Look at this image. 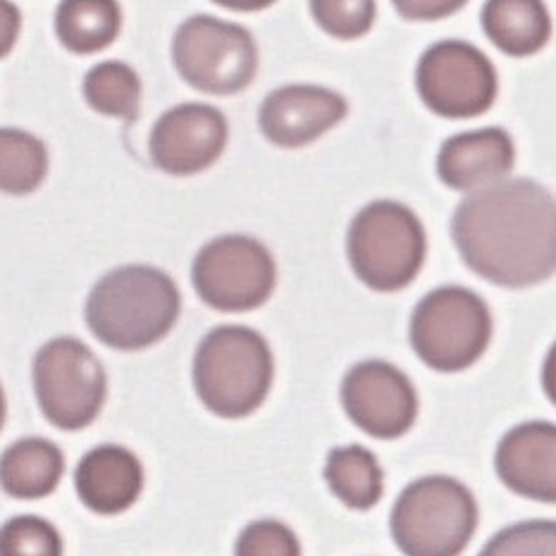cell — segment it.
Segmentation results:
<instances>
[{
	"mask_svg": "<svg viewBox=\"0 0 556 556\" xmlns=\"http://www.w3.org/2000/svg\"><path fill=\"white\" fill-rule=\"evenodd\" d=\"M275 358L268 342L244 325H223L203 337L193 356V387L211 414L247 418L268 399Z\"/></svg>",
	"mask_w": 556,
	"mask_h": 556,
	"instance_id": "3957f363",
	"label": "cell"
},
{
	"mask_svg": "<svg viewBox=\"0 0 556 556\" xmlns=\"http://www.w3.org/2000/svg\"><path fill=\"white\" fill-rule=\"evenodd\" d=\"M468 0H392L399 15L410 22H438L462 10Z\"/></svg>",
	"mask_w": 556,
	"mask_h": 556,
	"instance_id": "4316f807",
	"label": "cell"
},
{
	"mask_svg": "<svg viewBox=\"0 0 556 556\" xmlns=\"http://www.w3.org/2000/svg\"><path fill=\"white\" fill-rule=\"evenodd\" d=\"M63 538L39 516H15L0 528V556H60Z\"/></svg>",
	"mask_w": 556,
	"mask_h": 556,
	"instance_id": "603a6c76",
	"label": "cell"
},
{
	"mask_svg": "<svg viewBox=\"0 0 556 556\" xmlns=\"http://www.w3.org/2000/svg\"><path fill=\"white\" fill-rule=\"evenodd\" d=\"M454 244L482 280L523 289L556 268V205L533 179H502L468 191L452 220Z\"/></svg>",
	"mask_w": 556,
	"mask_h": 556,
	"instance_id": "6da1fadb",
	"label": "cell"
},
{
	"mask_svg": "<svg viewBox=\"0 0 556 556\" xmlns=\"http://www.w3.org/2000/svg\"><path fill=\"white\" fill-rule=\"evenodd\" d=\"M422 103L446 119H470L488 113L497 99V70L473 43L446 39L430 46L416 67Z\"/></svg>",
	"mask_w": 556,
	"mask_h": 556,
	"instance_id": "30bf717a",
	"label": "cell"
},
{
	"mask_svg": "<svg viewBox=\"0 0 556 556\" xmlns=\"http://www.w3.org/2000/svg\"><path fill=\"white\" fill-rule=\"evenodd\" d=\"M46 143L24 129L0 127V191L27 197L46 182Z\"/></svg>",
	"mask_w": 556,
	"mask_h": 556,
	"instance_id": "44dd1931",
	"label": "cell"
},
{
	"mask_svg": "<svg viewBox=\"0 0 556 556\" xmlns=\"http://www.w3.org/2000/svg\"><path fill=\"white\" fill-rule=\"evenodd\" d=\"M173 60L191 89L211 96L244 91L258 72V48L251 31L211 15H193L179 24Z\"/></svg>",
	"mask_w": 556,
	"mask_h": 556,
	"instance_id": "ba28073f",
	"label": "cell"
},
{
	"mask_svg": "<svg viewBox=\"0 0 556 556\" xmlns=\"http://www.w3.org/2000/svg\"><path fill=\"white\" fill-rule=\"evenodd\" d=\"M349 105L340 93L313 84H292L263 101L258 125L263 137L280 149H301L340 125Z\"/></svg>",
	"mask_w": 556,
	"mask_h": 556,
	"instance_id": "4fadbf2b",
	"label": "cell"
},
{
	"mask_svg": "<svg viewBox=\"0 0 556 556\" xmlns=\"http://www.w3.org/2000/svg\"><path fill=\"white\" fill-rule=\"evenodd\" d=\"M556 526L554 521H533L502 530L490 540L482 554H554Z\"/></svg>",
	"mask_w": 556,
	"mask_h": 556,
	"instance_id": "484cf974",
	"label": "cell"
},
{
	"mask_svg": "<svg viewBox=\"0 0 556 556\" xmlns=\"http://www.w3.org/2000/svg\"><path fill=\"white\" fill-rule=\"evenodd\" d=\"M123 29L117 0H60L55 34L70 53L91 55L113 46Z\"/></svg>",
	"mask_w": 556,
	"mask_h": 556,
	"instance_id": "d6986e66",
	"label": "cell"
},
{
	"mask_svg": "<svg viewBox=\"0 0 556 556\" xmlns=\"http://www.w3.org/2000/svg\"><path fill=\"white\" fill-rule=\"evenodd\" d=\"M182 296L175 280L153 265H123L103 275L84 308L91 334L115 352H141L175 328Z\"/></svg>",
	"mask_w": 556,
	"mask_h": 556,
	"instance_id": "7a4b0ae2",
	"label": "cell"
},
{
	"mask_svg": "<svg viewBox=\"0 0 556 556\" xmlns=\"http://www.w3.org/2000/svg\"><path fill=\"white\" fill-rule=\"evenodd\" d=\"M514 163L511 137L500 127H485L446 139L438 155V175L450 189L476 191L509 177Z\"/></svg>",
	"mask_w": 556,
	"mask_h": 556,
	"instance_id": "9a60e30c",
	"label": "cell"
},
{
	"mask_svg": "<svg viewBox=\"0 0 556 556\" xmlns=\"http://www.w3.org/2000/svg\"><path fill=\"white\" fill-rule=\"evenodd\" d=\"M65 476V454L46 438H24L0 456V490L15 500H43Z\"/></svg>",
	"mask_w": 556,
	"mask_h": 556,
	"instance_id": "e0dca14e",
	"label": "cell"
},
{
	"mask_svg": "<svg viewBox=\"0 0 556 556\" xmlns=\"http://www.w3.org/2000/svg\"><path fill=\"white\" fill-rule=\"evenodd\" d=\"M34 392L51 426L77 432L89 428L105 404V368L77 337H55L34 356Z\"/></svg>",
	"mask_w": 556,
	"mask_h": 556,
	"instance_id": "52a82bcc",
	"label": "cell"
},
{
	"mask_svg": "<svg viewBox=\"0 0 556 556\" xmlns=\"http://www.w3.org/2000/svg\"><path fill=\"white\" fill-rule=\"evenodd\" d=\"M318 27L342 41L366 36L375 22V0H311Z\"/></svg>",
	"mask_w": 556,
	"mask_h": 556,
	"instance_id": "cb8c5ba5",
	"label": "cell"
},
{
	"mask_svg": "<svg viewBox=\"0 0 556 556\" xmlns=\"http://www.w3.org/2000/svg\"><path fill=\"white\" fill-rule=\"evenodd\" d=\"M346 253L361 282L392 294L414 282L426 263V227L408 205L375 201L349 227Z\"/></svg>",
	"mask_w": 556,
	"mask_h": 556,
	"instance_id": "277c9868",
	"label": "cell"
},
{
	"mask_svg": "<svg viewBox=\"0 0 556 556\" xmlns=\"http://www.w3.org/2000/svg\"><path fill=\"white\" fill-rule=\"evenodd\" d=\"M84 101L91 111L105 117L135 119L141 105V79L127 63L105 60L93 65L84 77Z\"/></svg>",
	"mask_w": 556,
	"mask_h": 556,
	"instance_id": "7402d4cb",
	"label": "cell"
},
{
	"mask_svg": "<svg viewBox=\"0 0 556 556\" xmlns=\"http://www.w3.org/2000/svg\"><path fill=\"white\" fill-rule=\"evenodd\" d=\"M5 414H8L5 394H3V384H0V430H3V426H5Z\"/></svg>",
	"mask_w": 556,
	"mask_h": 556,
	"instance_id": "f546056e",
	"label": "cell"
},
{
	"mask_svg": "<svg viewBox=\"0 0 556 556\" xmlns=\"http://www.w3.org/2000/svg\"><path fill=\"white\" fill-rule=\"evenodd\" d=\"M340 394L346 416L375 440H396L414 428L418 394L406 375L387 361L356 364L344 375Z\"/></svg>",
	"mask_w": 556,
	"mask_h": 556,
	"instance_id": "8fae6325",
	"label": "cell"
},
{
	"mask_svg": "<svg viewBox=\"0 0 556 556\" xmlns=\"http://www.w3.org/2000/svg\"><path fill=\"white\" fill-rule=\"evenodd\" d=\"M229 127L225 115L205 103H182L159 117L149 139L153 165L173 177L199 175L220 159Z\"/></svg>",
	"mask_w": 556,
	"mask_h": 556,
	"instance_id": "7c38bea8",
	"label": "cell"
},
{
	"mask_svg": "<svg viewBox=\"0 0 556 556\" xmlns=\"http://www.w3.org/2000/svg\"><path fill=\"white\" fill-rule=\"evenodd\" d=\"M191 282L205 306L220 313H249L273 296L277 265L258 239L225 235L208 241L193 258Z\"/></svg>",
	"mask_w": 556,
	"mask_h": 556,
	"instance_id": "9c48e42d",
	"label": "cell"
},
{
	"mask_svg": "<svg viewBox=\"0 0 556 556\" xmlns=\"http://www.w3.org/2000/svg\"><path fill=\"white\" fill-rule=\"evenodd\" d=\"M490 340L492 316L485 299L458 285L420 299L410 318V346L438 372H462L478 364Z\"/></svg>",
	"mask_w": 556,
	"mask_h": 556,
	"instance_id": "8992f818",
	"label": "cell"
},
{
	"mask_svg": "<svg viewBox=\"0 0 556 556\" xmlns=\"http://www.w3.org/2000/svg\"><path fill=\"white\" fill-rule=\"evenodd\" d=\"M497 476L511 492L540 504L556 502V428L533 420L502 438L494 454Z\"/></svg>",
	"mask_w": 556,
	"mask_h": 556,
	"instance_id": "5bb4252c",
	"label": "cell"
},
{
	"mask_svg": "<svg viewBox=\"0 0 556 556\" xmlns=\"http://www.w3.org/2000/svg\"><path fill=\"white\" fill-rule=\"evenodd\" d=\"M213 3L227 10H237V12H258V10L270 8L275 0H213Z\"/></svg>",
	"mask_w": 556,
	"mask_h": 556,
	"instance_id": "f1b7e54d",
	"label": "cell"
},
{
	"mask_svg": "<svg viewBox=\"0 0 556 556\" xmlns=\"http://www.w3.org/2000/svg\"><path fill=\"white\" fill-rule=\"evenodd\" d=\"M75 490L89 511L117 516L139 502L143 466L125 446L101 444L81 456L75 470Z\"/></svg>",
	"mask_w": 556,
	"mask_h": 556,
	"instance_id": "2e32d148",
	"label": "cell"
},
{
	"mask_svg": "<svg viewBox=\"0 0 556 556\" xmlns=\"http://www.w3.org/2000/svg\"><path fill=\"white\" fill-rule=\"evenodd\" d=\"M325 480L334 497L356 511L372 509L384 492V473L378 458L361 444L332 450L325 464Z\"/></svg>",
	"mask_w": 556,
	"mask_h": 556,
	"instance_id": "ffe728a7",
	"label": "cell"
},
{
	"mask_svg": "<svg viewBox=\"0 0 556 556\" xmlns=\"http://www.w3.org/2000/svg\"><path fill=\"white\" fill-rule=\"evenodd\" d=\"M390 528L404 554L456 556L476 533L478 502L456 478H420L399 494Z\"/></svg>",
	"mask_w": 556,
	"mask_h": 556,
	"instance_id": "5b68a950",
	"label": "cell"
},
{
	"mask_svg": "<svg viewBox=\"0 0 556 556\" xmlns=\"http://www.w3.org/2000/svg\"><path fill=\"white\" fill-rule=\"evenodd\" d=\"M488 39L511 58H528L547 46L552 17L545 0H488L482 8Z\"/></svg>",
	"mask_w": 556,
	"mask_h": 556,
	"instance_id": "ac0fdd59",
	"label": "cell"
},
{
	"mask_svg": "<svg viewBox=\"0 0 556 556\" xmlns=\"http://www.w3.org/2000/svg\"><path fill=\"white\" fill-rule=\"evenodd\" d=\"M235 552L239 556H296L301 545L285 523L258 521L241 530Z\"/></svg>",
	"mask_w": 556,
	"mask_h": 556,
	"instance_id": "d4e9b609",
	"label": "cell"
},
{
	"mask_svg": "<svg viewBox=\"0 0 556 556\" xmlns=\"http://www.w3.org/2000/svg\"><path fill=\"white\" fill-rule=\"evenodd\" d=\"M22 31V12L12 0H0V60L12 53Z\"/></svg>",
	"mask_w": 556,
	"mask_h": 556,
	"instance_id": "83f0119b",
	"label": "cell"
}]
</instances>
